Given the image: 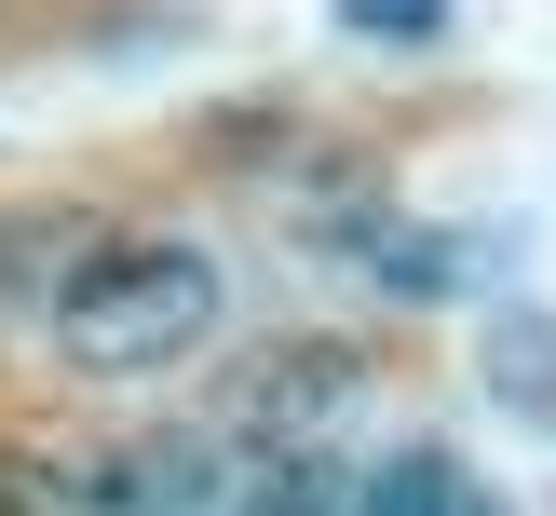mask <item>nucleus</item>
<instances>
[{
  "label": "nucleus",
  "instance_id": "7ed1b4c3",
  "mask_svg": "<svg viewBox=\"0 0 556 516\" xmlns=\"http://www.w3.org/2000/svg\"><path fill=\"white\" fill-rule=\"evenodd\" d=\"M81 204H0V340L14 326H54V286L81 272Z\"/></svg>",
  "mask_w": 556,
  "mask_h": 516
},
{
  "label": "nucleus",
  "instance_id": "f257e3e1",
  "mask_svg": "<svg viewBox=\"0 0 556 516\" xmlns=\"http://www.w3.org/2000/svg\"><path fill=\"white\" fill-rule=\"evenodd\" d=\"M217 326H231V272H217L204 244H177V231H96L81 272L54 286L41 340L68 353L81 380H163V367H190Z\"/></svg>",
  "mask_w": 556,
  "mask_h": 516
},
{
  "label": "nucleus",
  "instance_id": "0eeeda50",
  "mask_svg": "<svg viewBox=\"0 0 556 516\" xmlns=\"http://www.w3.org/2000/svg\"><path fill=\"white\" fill-rule=\"evenodd\" d=\"M340 516H367V503H340Z\"/></svg>",
  "mask_w": 556,
  "mask_h": 516
},
{
  "label": "nucleus",
  "instance_id": "20e7f679",
  "mask_svg": "<svg viewBox=\"0 0 556 516\" xmlns=\"http://www.w3.org/2000/svg\"><path fill=\"white\" fill-rule=\"evenodd\" d=\"M353 503H367V516H503V503H489V489L462 476L448 449H394L367 489H353Z\"/></svg>",
  "mask_w": 556,
  "mask_h": 516
},
{
  "label": "nucleus",
  "instance_id": "39448f33",
  "mask_svg": "<svg viewBox=\"0 0 556 516\" xmlns=\"http://www.w3.org/2000/svg\"><path fill=\"white\" fill-rule=\"evenodd\" d=\"M489 380H503L530 421H556V313H503L489 326Z\"/></svg>",
  "mask_w": 556,
  "mask_h": 516
},
{
  "label": "nucleus",
  "instance_id": "f03ea898",
  "mask_svg": "<svg viewBox=\"0 0 556 516\" xmlns=\"http://www.w3.org/2000/svg\"><path fill=\"white\" fill-rule=\"evenodd\" d=\"M244 449L217 421H163V435H96V449H27L0 476V516H231Z\"/></svg>",
  "mask_w": 556,
  "mask_h": 516
},
{
  "label": "nucleus",
  "instance_id": "423d86ee",
  "mask_svg": "<svg viewBox=\"0 0 556 516\" xmlns=\"http://www.w3.org/2000/svg\"><path fill=\"white\" fill-rule=\"evenodd\" d=\"M340 27H353V41H434L448 0H340Z\"/></svg>",
  "mask_w": 556,
  "mask_h": 516
}]
</instances>
